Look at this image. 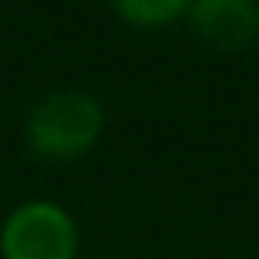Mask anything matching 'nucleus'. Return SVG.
Returning <instances> with one entry per match:
<instances>
[{
  "instance_id": "f257e3e1",
  "label": "nucleus",
  "mask_w": 259,
  "mask_h": 259,
  "mask_svg": "<svg viewBox=\"0 0 259 259\" xmlns=\"http://www.w3.org/2000/svg\"><path fill=\"white\" fill-rule=\"evenodd\" d=\"M103 128V107L78 89L47 93L29 114V142L43 156H78Z\"/></svg>"
},
{
  "instance_id": "f03ea898",
  "label": "nucleus",
  "mask_w": 259,
  "mask_h": 259,
  "mask_svg": "<svg viewBox=\"0 0 259 259\" xmlns=\"http://www.w3.org/2000/svg\"><path fill=\"white\" fill-rule=\"evenodd\" d=\"M75 241V220L54 202L18 206L0 231V248L8 259H71Z\"/></svg>"
},
{
  "instance_id": "7ed1b4c3",
  "label": "nucleus",
  "mask_w": 259,
  "mask_h": 259,
  "mask_svg": "<svg viewBox=\"0 0 259 259\" xmlns=\"http://www.w3.org/2000/svg\"><path fill=\"white\" fill-rule=\"evenodd\" d=\"M199 36L217 47H245L259 32V4L252 0H199L188 8Z\"/></svg>"
},
{
  "instance_id": "20e7f679",
  "label": "nucleus",
  "mask_w": 259,
  "mask_h": 259,
  "mask_svg": "<svg viewBox=\"0 0 259 259\" xmlns=\"http://www.w3.org/2000/svg\"><path fill=\"white\" fill-rule=\"evenodd\" d=\"M114 11L135 25H163L174 15H185L188 4L185 0H153V4L149 0H124V4H114Z\"/></svg>"
}]
</instances>
